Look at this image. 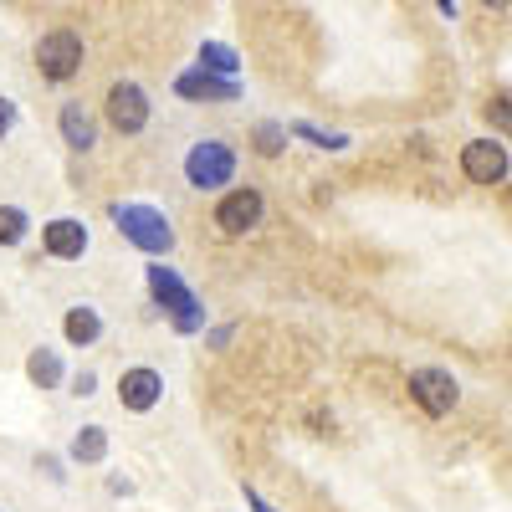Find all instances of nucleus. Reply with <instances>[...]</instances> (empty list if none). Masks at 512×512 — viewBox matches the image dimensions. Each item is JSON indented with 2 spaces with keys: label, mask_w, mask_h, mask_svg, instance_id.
Wrapping results in <instances>:
<instances>
[{
  "label": "nucleus",
  "mask_w": 512,
  "mask_h": 512,
  "mask_svg": "<svg viewBox=\"0 0 512 512\" xmlns=\"http://www.w3.org/2000/svg\"><path fill=\"white\" fill-rule=\"evenodd\" d=\"M11 128H16V103H11V98H0V144H6Z\"/></svg>",
  "instance_id": "nucleus-22"
},
{
  "label": "nucleus",
  "mask_w": 512,
  "mask_h": 512,
  "mask_svg": "<svg viewBox=\"0 0 512 512\" xmlns=\"http://www.w3.org/2000/svg\"><path fill=\"white\" fill-rule=\"evenodd\" d=\"M88 246H93V231L77 216H52L47 226H41V251H47L52 262H82Z\"/></svg>",
  "instance_id": "nucleus-9"
},
{
  "label": "nucleus",
  "mask_w": 512,
  "mask_h": 512,
  "mask_svg": "<svg viewBox=\"0 0 512 512\" xmlns=\"http://www.w3.org/2000/svg\"><path fill=\"white\" fill-rule=\"evenodd\" d=\"M62 338H67L72 349H93L98 338H103V313H98L93 303L67 308V313H62Z\"/></svg>",
  "instance_id": "nucleus-13"
},
{
  "label": "nucleus",
  "mask_w": 512,
  "mask_h": 512,
  "mask_svg": "<svg viewBox=\"0 0 512 512\" xmlns=\"http://www.w3.org/2000/svg\"><path fill=\"white\" fill-rule=\"evenodd\" d=\"M108 216L118 221V236L128 246H139L149 262H159V256L175 251V226H169V216L159 205H144V200H113Z\"/></svg>",
  "instance_id": "nucleus-1"
},
{
  "label": "nucleus",
  "mask_w": 512,
  "mask_h": 512,
  "mask_svg": "<svg viewBox=\"0 0 512 512\" xmlns=\"http://www.w3.org/2000/svg\"><path fill=\"white\" fill-rule=\"evenodd\" d=\"M482 6H492V11H507V6H512V0H482Z\"/></svg>",
  "instance_id": "nucleus-27"
},
{
  "label": "nucleus",
  "mask_w": 512,
  "mask_h": 512,
  "mask_svg": "<svg viewBox=\"0 0 512 512\" xmlns=\"http://www.w3.org/2000/svg\"><path fill=\"white\" fill-rule=\"evenodd\" d=\"M36 466H41V472H47L52 482H62V477H67V472H62V461H57V456H36Z\"/></svg>",
  "instance_id": "nucleus-24"
},
{
  "label": "nucleus",
  "mask_w": 512,
  "mask_h": 512,
  "mask_svg": "<svg viewBox=\"0 0 512 512\" xmlns=\"http://www.w3.org/2000/svg\"><path fill=\"white\" fill-rule=\"evenodd\" d=\"M461 175L472 180V185H502L512 175L507 144L502 139H472V144H461Z\"/></svg>",
  "instance_id": "nucleus-8"
},
{
  "label": "nucleus",
  "mask_w": 512,
  "mask_h": 512,
  "mask_svg": "<svg viewBox=\"0 0 512 512\" xmlns=\"http://www.w3.org/2000/svg\"><path fill=\"white\" fill-rule=\"evenodd\" d=\"M482 113H487V123L497 128V134H512V93H492L482 103Z\"/></svg>",
  "instance_id": "nucleus-20"
},
{
  "label": "nucleus",
  "mask_w": 512,
  "mask_h": 512,
  "mask_svg": "<svg viewBox=\"0 0 512 512\" xmlns=\"http://www.w3.org/2000/svg\"><path fill=\"white\" fill-rule=\"evenodd\" d=\"M67 456H72L77 466H98V461H108V431H103V425H82V431L72 436V446H67Z\"/></svg>",
  "instance_id": "nucleus-15"
},
{
  "label": "nucleus",
  "mask_w": 512,
  "mask_h": 512,
  "mask_svg": "<svg viewBox=\"0 0 512 512\" xmlns=\"http://www.w3.org/2000/svg\"><path fill=\"white\" fill-rule=\"evenodd\" d=\"M175 93L185 103H236L241 98V77H216L205 67H190V72L175 77Z\"/></svg>",
  "instance_id": "nucleus-11"
},
{
  "label": "nucleus",
  "mask_w": 512,
  "mask_h": 512,
  "mask_svg": "<svg viewBox=\"0 0 512 512\" xmlns=\"http://www.w3.org/2000/svg\"><path fill=\"white\" fill-rule=\"evenodd\" d=\"M26 379L36 384V390H57V384L67 379V369H62V354H57V349H47V344H41V349H31V354H26Z\"/></svg>",
  "instance_id": "nucleus-14"
},
{
  "label": "nucleus",
  "mask_w": 512,
  "mask_h": 512,
  "mask_svg": "<svg viewBox=\"0 0 512 512\" xmlns=\"http://www.w3.org/2000/svg\"><path fill=\"white\" fill-rule=\"evenodd\" d=\"M287 134H292V139H303V144H313V149H328V154L349 149V134H338V128H318V123H308V118H292V123H287Z\"/></svg>",
  "instance_id": "nucleus-16"
},
{
  "label": "nucleus",
  "mask_w": 512,
  "mask_h": 512,
  "mask_svg": "<svg viewBox=\"0 0 512 512\" xmlns=\"http://www.w3.org/2000/svg\"><path fill=\"white\" fill-rule=\"evenodd\" d=\"M231 338H236V323H226V328H210V333H205V344H210V349H226Z\"/></svg>",
  "instance_id": "nucleus-23"
},
{
  "label": "nucleus",
  "mask_w": 512,
  "mask_h": 512,
  "mask_svg": "<svg viewBox=\"0 0 512 512\" xmlns=\"http://www.w3.org/2000/svg\"><path fill=\"white\" fill-rule=\"evenodd\" d=\"M436 6H441V11H446V16L456 21V0H436Z\"/></svg>",
  "instance_id": "nucleus-26"
},
{
  "label": "nucleus",
  "mask_w": 512,
  "mask_h": 512,
  "mask_svg": "<svg viewBox=\"0 0 512 512\" xmlns=\"http://www.w3.org/2000/svg\"><path fill=\"white\" fill-rule=\"evenodd\" d=\"M246 507H251V512H277V507H272L262 492H256V487H246Z\"/></svg>",
  "instance_id": "nucleus-25"
},
{
  "label": "nucleus",
  "mask_w": 512,
  "mask_h": 512,
  "mask_svg": "<svg viewBox=\"0 0 512 512\" xmlns=\"http://www.w3.org/2000/svg\"><path fill=\"white\" fill-rule=\"evenodd\" d=\"M195 57H200L195 67L216 72V77H241V57H236V47H226V41H200Z\"/></svg>",
  "instance_id": "nucleus-17"
},
{
  "label": "nucleus",
  "mask_w": 512,
  "mask_h": 512,
  "mask_svg": "<svg viewBox=\"0 0 512 512\" xmlns=\"http://www.w3.org/2000/svg\"><path fill=\"white\" fill-rule=\"evenodd\" d=\"M262 216H267V195L251 190V185H236V190H221L210 221H216L221 236H251L256 226H262Z\"/></svg>",
  "instance_id": "nucleus-5"
},
{
  "label": "nucleus",
  "mask_w": 512,
  "mask_h": 512,
  "mask_svg": "<svg viewBox=\"0 0 512 512\" xmlns=\"http://www.w3.org/2000/svg\"><path fill=\"white\" fill-rule=\"evenodd\" d=\"M410 400L431 415V420H441V415L456 410L461 384H456V374H446V369H410Z\"/></svg>",
  "instance_id": "nucleus-7"
},
{
  "label": "nucleus",
  "mask_w": 512,
  "mask_h": 512,
  "mask_svg": "<svg viewBox=\"0 0 512 512\" xmlns=\"http://www.w3.org/2000/svg\"><path fill=\"white\" fill-rule=\"evenodd\" d=\"M185 180H190V190H200V195L226 190V185L236 180V149H231L226 139H200V144H190V154H185Z\"/></svg>",
  "instance_id": "nucleus-3"
},
{
  "label": "nucleus",
  "mask_w": 512,
  "mask_h": 512,
  "mask_svg": "<svg viewBox=\"0 0 512 512\" xmlns=\"http://www.w3.org/2000/svg\"><path fill=\"white\" fill-rule=\"evenodd\" d=\"M31 236V216L21 205H0V246H21Z\"/></svg>",
  "instance_id": "nucleus-19"
},
{
  "label": "nucleus",
  "mask_w": 512,
  "mask_h": 512,
  "mask_svg": "<svg viewBox=\"0 0 512 512\" xmlns=\"http://www.w3.org/2000/svg\"><path fill=\"white\" fill-rule=\"evenodd\" d=\"M103 118H108L113 134H128V139L144 134L149 128V93L139 88V82H128V77L113 82L108 98H103Z\"/></svg>",
  "instance_id": "nucleus-6"
},
{
  "label": "nucleus",
  "mask_w": 512,
  "mask_h": 512,
  "mask_svg": "<svg viewBox=\"0 0 512 512\" xmlns=\"http://www.w3.org/2000/svg\"><path fill=\"white\" fill-rule=\"evenodd\" d=\"M144 282H149V297L169 313V323H175V333H205V303L195 297V287L164 262H149L144 267Z\"/></svg>",
  "instance_id": "nucleus-2"
},
{
  "label": "nucleus",
  "mask_w": 512,
  "mask_h": 512,
  "mask_svg": "<svg viewBox=\"0 0 512 512\" xmlns=\"http://www.w3.org/2000/svg\"><path fill=\"white\" fill-rule=\"evenodd\" d=\"M159 400H164V374H159V369L134 364V369L118 374V405H123L128 415H149Z\"/></svg>",
  "instance_id": "nucleus-10"
},
{
  "label": "nucleus",
  "mask_w": 512,
  "mask_h": 512,
  "mask_svg": "<svg viewBox=\"0 0 512 512\" xmlns=\"http://www.w3.org/2000/svg\"><path fill=\"white\" fill-rule=\"evenodd\" d=\"M57 128H62V144H67V149L93 154V144H98V118H93L88 108H82V103H62Z\"/></svg>",
  "instance_id": "nucleus-12"
},
{
  "label": "nucleus",
  "mask_w": 512,
  "mask_h": 512,
  "mask_svg": "<svg viewBox=\"0 0 512 512\" xmlns=\"http://www.w3.org/2000/svg\"><path fill=\"white\" fill-rule=\"evenodd\" d=\"M287 139H292L287 123H272V118L251 128V144H256V154H262V159H277V154L287 149Z\"/></svg>",
  "instance_id": "nucleus-18"
},
{
  "label": "nucleus",
  "mask_w": 512,
  "mask_h": 512,
  "mask_svg": "<svg viewBox=\"0 0 512 512\" xmlns=\"http://www.w3.org/2000/svg\"><path fill=\"white\" fill-rule=\"evenodd\" d=\"M82 36L77 31H67V26H57V31H47L36 41V72L47 77V82H72L77 72H82Z\"/></svg>",
  "instance_id": "nucleus-4"
},
{
  "label": "nucleus",
  "mask_w": 512,
  "mask_h": 512,
  "mask_svg": "<svg viewBox=\"0 0 512 512\" xmlns=\"http://www.w3.org/2000/svg\"><path fill=\"white\" fill-rule=\"evenodd\" d=\"M72 395H82V400L98 395V374H93V369H77V374H72Z\"/></svg>",
  "instance_id": "nucleus-21"
}]
</instances>
